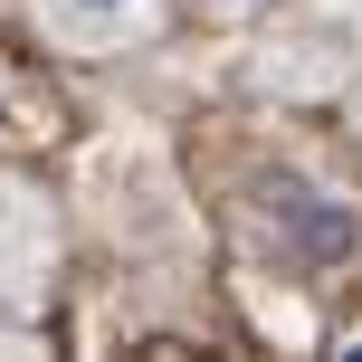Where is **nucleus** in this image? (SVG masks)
Instances as JSON below:
<instances>
[{
	"mask_svg": "<svg viewBox=\"0 0 362 362\" xmlns=\"http://www.w3.org/2000/svg\"><path fill=\"white\" fill-rule=\"evenodd\" d=\"M257 210L276 219V229H296V248L305 257H344L353 238H362V219H353V200H334V191H315V181H296V172H276L267 181V200Z\"/></svg>",
	"mask_w": 362,
	"mask_h": 362,
	"instance_id": "1",
	"label": "nucleus"
},
{
	"mask_svg": "<svg viewBox=\"0 0 362 362\" xmlns=\"http://www.w3.org/2000/svg\"><path fill=\"white\" fill-rule=\"evenodd\" d=\"M38 10H48L57 29L76 38V48H105V38L144 29V19H153V0H38Z\"/></svg>",
	"mask_w": 362,
	"mask_h": 362,
	"instance_id": "2",
	"label": "nucleus"
},
{
	"mask_svg": "<svg viewBox=\"0 0 362 362\" xmlns=\"http://www.w3.org/2000/svg\"><path fill=\"white\" fill-rule=\"evenodd\" d=\"M219 10H257V0H219Z\"/></svg>",
	"mask_w": 362,
	"mask_h": 362,
	"instance_id": "3",
	"label": "nucleus"
}]
</instances>
